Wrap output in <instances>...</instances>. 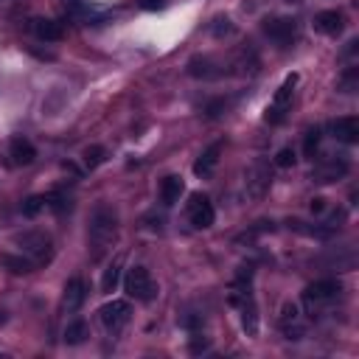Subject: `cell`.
<instances>
[{"label":"cell","instance_id":"obj_1","mask_svg":"<svg viewBox=\"0 0 359 359\" xmlns=\"http://www.w3.org/2000/svg\"><path fill=\"white\" fill-rule=\"evenodd\" d=\"M118 236V211L110 202H99L90 214V227H87V245H90V258H101L110 253Z\"/></svg>","mask_w":359,"mask_h":359},{"label":"cell","instance_id":"obj_2","mask_svg":"<svg viewBox=\"0 0 359 359\" xmlns=\"http://www.w3.org/2000/svg\"><path fill=\"white\" fill-rule=\"evenodd\" d=\"M124 292L132 297V301L138 304H152L155 297H158V284L152 278V273H149L146 267H132L127 278H124Z\"/></svg>","mask_w":359,"mask_h":359},{"label":"cell","instance_id":"obj_3","mask_svg":"<svg viewBox=\"0 0 359 359\" xmlns=\"http://www.w3.org/2000/svg\"><path fill=\"white\" fill-rule=\"evenodd\" d=\"M17 245L20 250L34 261V267H48L53 261V242L48 233H40V230H28L23 236H17Z\"/></svg>","mask_w":359,"mask_h":359},{"label":"cell","instance_id":"obj_4","mask_svg":"<svg viewBox=\"0 0 359 359\" xmlns=\"http://www.w3.org/2000/svg\"><path fill=\"white\" fill-rule=\"evenodd\" d=\"M295 84H297V73L286 76V79H284V84L275 90L273 101H269V107H267V112H264V121H267V124L278 127V124H284V121H286L289 107H292V96H295Z\"/></svg>","mask_w":359,"mask_h":359},{"label":"cell","instance_id":"obj_5","mask_svg":"<svg viewBox=\"0 0 359 359\" xmlns=\"http://www.w3.org/2000/svg\"><path fill=\"white\" fill-rule=\"evenodd\" d=\"M269 186H273V169H269L267 160H256L245 171V191H242L245 199H253V202L264 199L267 191H269Z\"/></svg>","mask_w":359,"mask_h":359},{"label":"cell","instance_id":"obj_6","mask_svg":"<svg viewBox=\"0 0 359 359\" xmlns=\"http://www.w3.org/2000/svg\"><path fill=\"white\" fill-rule=\"evenodd\" d=\"M348 171H351V160L348 158H343V155H325L312 169V183H320V186L337 183V180H343Z\"/></svg>","mask_w":359,"mask_h":359},{"label":"cell","instance_id":"obj_7","mask_svg":"<svg viewBox=\"0 0 359 359\" xmlns=\"http://www.w3.org/2000/svg\"><path fill=\"white\" fill-rule=\"evenodd\" d=\"M278 328H281V334H284L286 340H295V343L304 340L306 332H309V325H306V320H304L301 306H297V304H284L281 317H278Z\"/></svg>","mask_w":359,"mask_h":359},{"label":"cell","instance_id":"obj_8","mask_svg":"<svg viewBox=\"0 0 359 359\" xmlns=\"http://www.w3.org/2000/svg\"><path fill=\"white\" fill-rule=\"evenodd\" d=\"M99 317H101V323L110 334H121L127 328V323L132 320V306L127 301H110V304L101 306Z\"/></svg>","mask_w":359,"mask_h":359},{"label":"cell","instance_id":"obj_9","mask_svg":"<svg viewBox=\"0 0 359 359\" xmlns=\"http://www.w3.org/2000/svg\"><path fill=\"white\" fill-rule=\"evenodd\" d=\"M340 295H343V284H340L337 278H320V281H314V284L306 286L304 301H306L309 306H320V304L337 301Z\"/></svg>","mask_w":359,"mask_h":359},{"label":"cell","instance_id":"obj_10","mask_svg":"<svg viewBox=\"0 0 359 359\" xmlns=\"http://www.w3.org/2000/svg\"><path fill=\"white\" fill-rule=\"evenodd\" d=\"M188 222L197 230H208L216 222V211H214V202L208 199L205 194H191L188 197Z\"/></svg>","mask_w":359,"mask_h":359},{"label":"cell","instance_id":"obj_11","mask_svg":"<svg viewBox=\"0 0 359 359\" xmlns=\"http://www.w3.org/2000/svg\"><path fill=\"white\" fill-rule=\"evenodd\" d=\"M261 28H264V34L273 40L275 45H281V48L292 45V42H295V34H297V25H295V20H289V17H267Z\"/></svg>","mask_w":359,"mask_h":359},{"label":"cell","instance_id":"obj_12","mask_svg":"<svg viewBox=\"0 0 359 359\" xmlns=\"http://www.w3.org/2000/svg\"><path fill=\"white\" fill-rule=\"evenodd\" d=\"M343 28H345V17L337 9H325V12L314 14V32H320L325 37H340Z\"/></svg>","mask_w":359,"mask_h":359},{"label":"cell","instance_id":"obj_13","mask_svg":"<svg viewBox=\"0 0 359 359\" xmlns=\"http://www.w3.org/2000/svg\"><path fill=\"white\" fill-rule=\"evenodd\" d=\"M328 129H332V138H337V140L345 143V146L359 143V121H356L354 115H343V118H337V121L328 124Z\"/></svg>","mask_w":359,"mask_h":359},{"label":"cell","instance_id":"obj_14","mask_svg":"<svg viewBox=\"0 0 359 359\" xmlns=\"http://www.w3.org/2000/svg\"><path fill=\"white\" fill-rule=\"evenodd\" d=\"M32 32H34V37L42 40V42H59V40L65 37L62 23L51 20V17H34V20H32Z\"/></svg>","mask_w":359,"mask_h":359},{"label":"cell","instance_id":"obj_15","mask_svg":"<svg viewBox=\"0 0 359 359\" xmlns=\"http://www.w3.org/2000/svg\"><path fill=\"white\" fill-rule=\"evenodd\" d=\"M219 158H222V140L211 143V146H208L205 152L197 158V163H194V174H197V177H202V180H208V177H211V174L216 171Z\"/></svg>","mask_w":359,"mask_h":359},{"label":"cell","instance_id":"obj_16","mask_svg":"<svg viewBox=\"0 0 359 359\" xmlns=\"http://www.w3.org/2000/svg\"><path fill=\"white\" fill-rule=\"evenodd\" d=\"M9 158H12L14 166H28V163L37 160V149H34V143L28 140V138L14 135L12 143H9Z\"/></svg>","mask_w":359,"mask_h":359},{"label":"cell","instance_id":"obj_17","mask_svg":"<svg viewBox=\"0 0 359 359\" xmlns=\"http://www.w3.org/2000/svg\"><path fill=\"white\" fill-rule=\"evenodd\" d=\"M186 71H188L191 79H202V82L222 76V68L214 62L211 56H191V59H188V65H186Z\"/></svg>","mask_w":359,"mask_h":359},{"label":"cell","instance_id":"obj_18","mask_svg":"<svg viewBox=\"0 0 359 359\" xmlns=\"http://www.w3.org/2000/svg\"><path fill=\"white\" fill-rule=\"evenodd\" d=\"M84 301H87V286H84V281L82 278H71L68 284H65V295H62V306H65V312H79L82 306H84Z\"/></svg>","mask_w":359,"mask_h":359},{"label":"cell","instance_id":"obj_19","mask_svg":"<svg viewBox=\"0 0 359 359\" xmlns=\"http://www.w3.org/2000/svg\"><path fill=\"white\" fill-rule=\"evenodd\" d=\"M183 194H186V180H183V177H180V174L163 177V183H160V202H163L166 208L177 205Z\"/></svg>","mask_w":359,"mask_h":359},{"label":"cell","instance_id":"obj_20","mask_svg":"<svg viewBox=\"0 0 359 359\" xmlns=\"http://www.w3.org/2000/svg\"><path fill=\"white\" fill-rule=\"evenodd\" d=\"M258 65H261V59H258V53H256L253 45H245L242 51H238L236 62H233V68H236L238 76H253L258 71Z\"/></svg>","mask_w":359,"mask_h":359},{"label":"cell","instance_id":"obj_21","mask_svg":"<svg viewBox=\"0 0 359 359\" xmlns=\"http://www.w3.org/2000/svg\"><path fill=\"white\" fill-rule=\"evenodd\" d=\"M0 264H3L12 275H28V273H34V261L28 258V256H12V253H3L0 256Z\"/></svg>","mask_w":359,"mask_h":359},{"label":"cell","instance_id":"obj_22","mask_svg":"<svg viewBox=\"0 0 359 359\" xmlns=\"http://www.w3.org/2000/svg\"><path fill=\"white\" fill-rule=\"evenodd\" d=\"M238 309H242V325H245L247 337H256V334H258V306H256V301H253V295L245 297V304L238 306Z\"/></svg>","mask_w":359,"mask_h":359},{"label":"cell","instance_id":"obj_23","mask_svg":"<svg viewBox=\"0 0 359 359\" xmlns=\"http://www.w3.org/2000/svg\"><path fill=\"white\" fill-rule=\"evenodd\" d=\"M65 343L68 345H82L87 337H90V325L84 323V320H71L68 325H65Z\"/></svg>","mask_w":359,"mask_h":359},{"label":"cell","instance_id":"obj_24","mask_svg":"<svg viewBox=\"0 0 359 359\" xmlns=\"http://www.w3.org/2000/svg\"><path fill=\"white\" fill-rule=\"evenodd\" d=\"M121 284V258H115L107 269H104V278H101V292L104 295H112L115 286Z\"/></svg>","mask_w":359,"mask_h":359},{"label":"cell","instance_id":"obj_25","mask_svg":"<svg viewBox=\"0 0 359 359\" xmlns=\"http://www.w3.org/2000/svg\"><path fill=\"white\" fill-rule=\"evenodd\" d=\"M82 160H84V169L87 171H96L104 160H107V149L104 146H87L82 152Z\"/></svg>","mask_w":359,"mask_h":359},{"label":"cell","instance_id":"obj_26","mask_svg":"<svg viewBox=\"0 0 359 359\" xmlns=\"http://www.w3.org/2000/svg\"><path fill=\"white\" fill-rule=\"evenodd\" d=\"M337 90H340V93H356V90H359V68L356 65L343 71V76L337 82Z\"/></svg>","mask_w":359,"mask_h":359},{"label":"cell","instance_id":"obj_27","mask_svg":"<svg viewBox=\"0 0 359 359\" xmlns=\"http://www.w3.org/2000/svg\"><path fill=\"white\" fill-rule=\"evenodd\" d=\"M233 32H236V25H233V20H230L227 14H219V17H214V23H211V34H214L216 40L233 37Z\"/></svg>","mask_w":359,"mask_h":359},{"label":"cell","instance_id":"obj_28","mask_svg":"<svg viewBox=\"0 0 359 359\" xmlns=\"http://www.w3.org/2000/svg\"><path fill=\"white\" fill-rule=\"evenodd\" d=\"M320 138H323V129H320V127L306 129V135H304V155H306V158H312V160H314L317 149H320Z\"/></svg>","mask_w":359,"mask_h":359},{"label":"cell","instance_id":"obj_29","mask_svg":"<svg viewBox=\"0 0 359 359\" xmlns=\"http://www.w3.org/2000/svg\"><path fill=\"white\" fill-rule=\"evenodd\" d=\"M45 205L51 208V211H56V214H65L68 208H71V197H68L65 191H51V194L45 197Z\"/></svg>","mask_w":359,"mask_h":359},{"label":"cell","instance_id":"obj_30","mask_svg":"<svg viewBox=\"0 0 359 359\" xmlns=\"http://www.w3.org/2000/svg\"><path fill=\"white\" fill-rule=\"evenodd\" d=\"M227 107H230L227 99H211V101L205 104V115H208V118H222V115L227 112Z\"/></svg>","mask_w":359,"mask_h":359},{"label":"cell","instance_id":"obj_31","mask_svg":"<svg viewBox=\"0 0 359 359\" xmlns=\"http://www.w3.org/2000/svg\"><path fill=\"white\" fill-rule=\"evenodd\" d=\"M42 208H45V197H28V199L23 202V216L32 219V216H37V214L42 211Z\"/></svg>","mask_w":359,"mask_h":359},{"label":"cell","instance_id":"obj_32","mask_svg":"<svg viewBox=\"0 0 359 359\" xmlns=\"http://www.w3.org/2000/svg\"><path fill=\"white\" fill-rule=\"evenodd\" d=\"M295 163H297V155H295L292 146H284L281 152L275 155V166H278V169H292Z\"/></svg>","mask_w":359,"mask_h":359},{"label":"cell","instance_id":"obj_33","mask_svg":"<svg viewBox=\"0 0 359 359\" xmlns=\"http://www.w3.org/2000/svg\"><path fill=\"white\" fill-rule=\"evenodd\" d=\"M208 348H211V343H208L202 334H194V340H191L188 351H191V354H202V351H208Z\"/></svg>","mask_w":359,"mask_h":359},{"label":"cell","instance_id":"obj_34","mask_svg":"<svg viewBox=\"0 0 359 359\" xmlns=\"http://www.w3.org/2000/svg\"><path fill=\"white\" fill-rule=\"evenodd\" d=\"M138 6L143 12H160V9H166V0H138Z\"/></svg>","mask_w":359,"mask_h":359},{"label":"cell","instance_id":"obj_35","mask_svg":"<svg viewBox=\"0 0 359 359\" xmlns=\"http://www.w3.org/2000/svg\"><path fill=\"white\" fill-rule=\"evenodd\" d=\"M309 208H312V214H317V216H320V214L325 211V199H323V197H314Z\"/></svg>","mask_w":359,"mask_h":359},{"label":"cell","instance_id":"obj_36","mask_svg":"<svg viewBox=\"0 0 359 359\" xmlns=\"http://www.w3.org/2000/svg\"><path fill=\"white\" fill-rule=\"evenodd\" d=\"M6 323V312H0V325H3Z\"/></svg>","mask_w":359,"mask_h":359}]
</instances>
